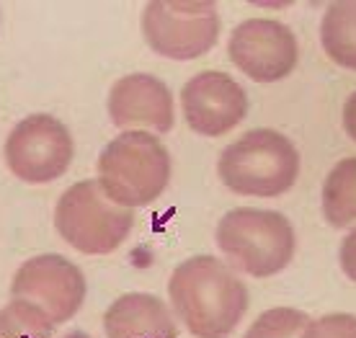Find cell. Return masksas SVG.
Returning <instances> with one entry per match:
<instances>
[{
  "label": "cell",
  "instance_id": "obj_9",
  "mask_svg": "<svg viewBox=\"0 0 356 338\" xmlns=\"http://www.w3.org/2000/svg\"><path fill=\"white\" fill-rule=\"evenodd\" d=\"M10 294L36 303L54 323H67L86 300V279L72 261L42 253L21 264L13 276Z\"/></svg>",
  "mask_w": 356,
  "mask_h": 338
},
{
  "label": "cell",
  "instance_id": "obj_14",
  "mask_svg": "<svg viewBox=\"0 0 356 338\" xmlns=\"http://www.w3.org/2000/svg\"><path fill=\"white\" fill-rule=\"evenodd\" d=\"M323 217L333 227H348L356 223V158L336 163L325 178Z\"/></svg>",
  "mask_w": 356,
  "mask_h": 338
},
{
  "label": "cell",
  "instance_id": "obj_16",
  "mask_svg": "<svg viewBox=\"0 0 356 338\" xmlns=\"http://www.w3.org/2000/svg\"><path fill=\"white\" fill-rule=\"evenodd\" d=\"M310 318L294 307H274L261 312L243 338H300Z\"/></svg>",
  "mask_w": 356,
  "mask_h": 338
},
{
  "label": "cell",
  "instance_id": "obj_11",
  "mask_svg": "<svg viewBox=\"0 0 356 338\" xmlns=\"http://www.w3.org/2000/svg\"><path fill=\"white\" fill-rule=\"evenodd\" d=\"M108 116L119 129H140L147 127L152 132L173 129V96L168 86L147 72L124 75L114 83L108 93Z\"/></svg>",
  "mask_w": 356,
  "mask_h": 338
},
{
  "label": "cell",
  "instance_id": "obj_1",
  "mask_svg": "<svg viewBox=\"0 0 356 338\" xmlns=\"http://www.w3.org/2000/svg\"><path fill=\"white\" fill-rule=\"evenodd\" d=\"M170 303L196 338H227L248 310V289L220 258L194 256L170 276Z\"/></svg>",
  "mask_w": 356,
  "mask_h": 338
},
{
  "label": "cell",
  "instance_id": "obj_8",
  "mask_svg": "<svg viewBox=\"0 0 356 338\" xmlns=\"http://www.w3.org/2000/svg\"><path fill=\"white\" fill-rule=\"evenodd\" d=\"M230 60L250 81L276 83L297 67L300 47L292 29L271 18H248L235 26L227 45Z\"/></svg>",
  "mask_w": 356,
  "mask_h": 338
},
{
  "label": "cell",
  "instance_id": "obj_17",
  "mask_svg": "<svg viewBox=\"0 0 356 338\" xmlns=\"http://www.w3.org/2000/svg\"><path fill=\"white\" fill-rule=\"evenodd\" d=\"M300 338H356V315L330 312L318 321H310Z\"/></svg>",
  "mask_w": 356,
  "mask_h": 338
},
{
  "label": "cell",
  "instance_id": "obj_7",
  "mask_svg": "<svg viewBox=\"0 0 356 338\" xmlns=\"http://www.w3.org/2000/svg\"><path fill=\"white\" fill-rule=\"evenodd\" d=\"M75 143L67 127L49 114L21 119L6 140V163L26 184H49L70 168Z\"/></svg>",
  "mask_w": 356,
  "mask_h": 338
},
{
  "label": "cell",
  "instance_id": "obj_6",
  "mask_svg": "<svg viewBox=\"0 0 356 338\" xmlns=\"http://www.w3.org/2000/svg\"><path fill=\"white\" fill-rule=\"evenodd\" d=\"M147 45L168 60H196L217 45L220 13L207 0H152L143 13Z\"/></svg>",
  "mask_w": 356,
  "mask_h": 338
},
{
  "label": "cell",
  "instance_id": "obj_12",
  "mask_svg": "<svg viewBox=\"0 0 356 338\" xmlns=\"http://www.w3.org/2000/svg\"><path fill=\"white\" fill-rule=\"evenodd\" d=\"M106 338H178L176 321L161 297L147 292L124 294L104 315Z\"/></svg>",
  "mask_w": 356,
  "mask_h": 338
},
{
  "label": "cell",
  "instance_id": "obj_15",
  "mask_svg": "<svg viewBox=\"0 0 356 338\" xmlns=\"http://www.w3.org/2000/svg\"><path fill=\"white\" fill-rule=\"evenodd\" d=\"M54 325L39 305L24 297L0 307V338H54Z\"/></svg>",
  "mask_w": 356,
  "mask_h": 338
},
{
  "label": "cell",
  "instance_id": "obj_2",
  "mask_svg": "<svg viewBox=\"0 0 356 338\" xmlns=\"http://www.w3.org/2000/svg\"><path fill=\"white\" fill-rule=\"evenodd\" d=\"M170 178V155L150 132L127 129L101 150L98 186L119 207L152 204Z\"/></svg>",
  "mask_w": 356,
  "mask_h": 338
},
{
  "label": "cell",
  "instance_id": "obj_5",
  "mask_svg": "<svg viewBox=\"0 0 356 338\" xmlns=\"http://www.w3.org/2000/svg\"><path fill=\"white\" fill-rule=\"evenodd\" d=\"M132 225V209L114 204L98 181L72 184L54 209V227L63 241L88 256H106L116 250L127 241Z\"/></svg>",
  "mask_w": 356,
  "mask_h": 338
},
{
  "label": "cell",
  "instance_id": "obj_19",
  "mask_svg": "<svg viewBox=\"0 0 356 338\" xmlns=\"http://www.w3.org/2000/svg\"><path fill=\"white\" fill-rule=\"evenodd\" d=\"M343 132L356 143V90L348 96L346 104H343Z\"/></svg>",
  "mask_w": 356,
  "mask_h": 338
},
{
  "label": "cell",
  "instance_id": "obj_13",
  "mask_svg": "<svg viewBox=\"0 0 356 338\" xmlns=\"http://www.w3.org/2000/svg\"><path fill=\"white\" fill-rule=\"evenodd\" d=\"M321 45L339 67L356 72V0L330 3L321 24Z\"/></svg>",
  "mask_w": 356,
  "mask_h": 338
},
{
  "label": "cell",
  "instance_id": "obj_10",
  "mask_svg": "<svg viewBox=\"0 0 356 338\" xmlns=\"http://www.w3.org/2000/svg\"><path fill=\"white\" fill-rule=\"evenodd\" d=\"M181 106L188 127L202 137H222L248 114V98L241 83L227 72L207 70L194 75L181 90Z\"/></svg>",
  "mask_w": 356,
  "mask_h": 338
},
{
  "label": "cell",
  "instance_id": "obj_18",
  "mask_svg": "<svg viewBox=\"0 0 356 338\" xmlns=\"http://www.w3.org/2000/svg\"><path fill=\"white\" fill-rule=\"evenodd\" d=\"M341 268L351 282H356V227L341 243Z\"/></svg>",
  "mask_w": 356,
  "mask_h": 338
},
{
  "label": "cell",
  "instance_id": "obj_4",
  "mask_svg": "<svg viewBox=\"0 0 356 338\" xmlns=\"http://www.w3.org/2000/svg\"><path fill=\"white\" fill-rule=\"evenodd\" d=\"M217 246L235 266L250 276L279 274L294 256V230L274 209H230L217 225Z\"/></svg>",
  "mask_w": 356,
  "mask_h": 338
},
{
  "label": "cell",
  "instance_id": "obj_3",
  "mask_svg": "<svg viewBox=\"0 0 356 338\" xmlns=\"http://www.w3.org/2000/svg\"><path fill=\"white\" fill-rule=\"evenodd\" d=\"M217 170L232 194L271 199L294 186L300 152L276 129H250L225 147Z\"/></svg>",
  "mask_w": 356,
  "mask_h": 338
}]
</instances>
